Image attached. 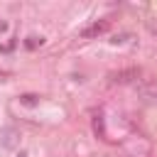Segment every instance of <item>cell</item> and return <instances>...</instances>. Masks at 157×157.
I'll list each match as a JSON object with an SVG mask.
<instances>
[{"instance_id":"52a82bcc","label":"cell","mask_w":157,"mask_h":157,"mask_svg":"<svg viewBox=\"0 0 157 157\" xmlns=\"http://www.w3.org/2000/svg\"><path fill=\"white\" fill-rule=\"evenodd\" d=\"M0 29H5V22H0Z\"/></svg>"},{"instance_id":"7a4b0ae2","label":"cell","mask_w":157,"mask_h":157,"mask_svg":"<svg viewBox=\"0 0 157 157\" xmlns=\"http://www.w3.org/2000/svg\"><path fill=\"white\" fill-rule=\"evenodd\" d=\"M137 76H140V69H137V66L120 69V71H113V74H110V83L125 86V83H132V81H137Z\"/></svg>"},{"instance_id":"3957f363","label":"cell","mask_w":157,"mask_h":157,"mask_svg":"<svg viewBox=\"0 0 157 157\" xmlns=\"http://www.w3.org/2000/svg\"><path fill=\"white\" fill-rule=\"evenodd\" d=\"M108 27H110V22H108V20H96L93 25H88V27H83V29H81V37H83V39H93V37L103 34Z\"/></svg>"},{"instance_id":"6da1fadb","label":"cell","mask_w":157,"mask_h":157,"mask_svg":"<svg viewBox=\"0 0 157 157\" xmlns=\"http://www.w3.org/2000/svg\"><path fill=\"white\" fill-rule=\"evenodd\" d=\"M137 88V96L145 101V103H155L157 101V76H150V78H140L135 83Z\"/></svg>"},{"instance_id":"5b68a950","label":"cell","mask_w":157,"mask_h":157,"mask_svg":"<svg viewBox=\"0 0 157 157\" xmlns=\"http://www.w3.org/2000/svg\"><path fill=\"white\" fill-rule=\"evenodd\" d=\"M42 42H44L42 37H27V42H25V47H27V49H37V47H39Z\"/></svg>"},{"instance_id":"8992f818","label":"cell","mask_w":157,"mask_h":157,"mask_svg":"<svg viewBox=\"0 0 157 157\" xmlns=\"http://www.w3.org/2000/svg\"><path fill=\"white\" fill-rule=\"evenodd\" d=\"M17 157H27V152H20V155H17Z\"/></svg>"},{"instance_id":"277c9868","label":"cell","mask_w":157,"mask_h":157,"mask_svg":"<svg viewBox=\"0 0 157 157\" xmlns=\"http://www.w3.org/2000/svg\"><path fill=\"white\" fill-rule=\"evenodd\" d=\"M20 103H25V105H37L39 98H37L34 93H25V96H20Z\"/></svg>"}]
</instances>
